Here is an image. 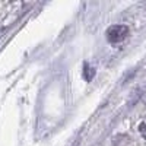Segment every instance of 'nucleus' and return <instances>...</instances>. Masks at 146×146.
Returning <instances> with one entry per match:
<instances>
[{"mask_svg": "<svg viewBox=\"0 0 146 146\" xmlns=\"http://www.w3.org/2000/svg\"><path fill=\"white\" fill-rule=\"evenodd\" d=\"M127 35H129V28L126 25H114L107 31V38L113 44L124 41L127 38Z\"/></svg>", "mask_w": 146, "mask_h": 146, "instance_id": "nucleus-1", "label": "nucleus"}, {"mask_svg": "<svg viewBox=\"0 0 146 146\" xmlns=\"http://www.w3.org/2000/svg\"><path fill=\"white\" fill-rule=\"evenodd\" d=\"M94 76H95V69L89 63H85L83 64V78H85V80L91 82L94 79Z\"/></svg>", "mask_w": 146, "mask_h": 146, "instance_id": "nucleus-2", "label": "nucleus"}, {"mask_svg": "<svg viewBox=\"0 0 146 146\" xmlns=\"http://www.w3.org/2000/svg\"><path fill=\"white\" fill-rule=\"evenodd\" d=\"M139 131H140V135L146 139V123H142V124L139 126Z\"/></svg>", "mask_w": 146, "mask_h": 146, "instance_id": "nucleus-3", "label": "nucleus"}]
</instances>
